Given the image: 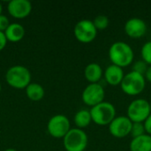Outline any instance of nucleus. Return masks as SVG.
I'll return each mask as SVG.
<instances>
[{
  "instance_id": "f257e3e1",
  "label": "nucleus",
  "mask_w": 151,
  "mask_h": 151,
  "mask_svg": "<svg viewBox=\"0 0 151 151\" xmlns=\"http://www.w3.org/2000/svg\"><path fill=\"white\" fill-rule=\"evenodd\" d=\"M108 55L111 64L121 68L131 65L134 59L133 48L128 43L122 41L113 42L109 48Z\"/></svg>"
},
{
  "instance_id": "f03ea898",
  "label": "nucleus",
  "mask_w": 151,
  "mask_h": 151,
  "mask_svg": "<svg viewBox=\"0 0 151 151\" xmlns=\"http://www.w3.org/2000/svg\"><path fill=\"white\" fill-rule=\"evenodd\" d=\"M119 86L124 94L129 96H136L144 91L146 88V80L144 75L131 71L125 74Z\"/></svg>"
},
{
  "instance_id": "7ed1b4c3",
  "label": "nucleus",
  "mask_w": 151,
  "mask_h": 151,
  "mask_svg": "<svg viewBox=\"0 0 151 151\" xmlns=\"http://www.w3.org/2000/svg\"><path fill=\"white\" fill-rule=\"evenodd\" d=\"M89 111L92 122L98 126H109L110 123L117 117L115 106L110 102L105 101L91 107Z\"/></svg>"
},
{
  "instance_id": "20e7f679",
  "label": "nucleus",
  "mask_w": 151,
  "mask_h": 151,
  "mask_svg": "<svg viewBox=\"0 0 151 151\" xmlns=\"http://www.w3.org/2000/svg\"><path fill=\"white\" fill-rule=\"evenodd\" d=\"M5 81L12 88L17 89L26 88L31 83V73L27 67L16 65L8 69Z\"/></svg>"
},
{
  "instance_id": "39448f33",
  "label": "nucleus",
  "mask_w": 151,
  "mask_h": 151,
  "mask_svg": "<svg viewBox=\"0 0 151 151\" xmlns=\"http://www.w3.org/2000/svg\"><path fill=\"white\" fill-rule=\"evenodd\" d=\"M64 139V147L66 151H83L86 150L88 138L83 129L71 128Z\"/></svg>"
},
{
  "instance_id": "423d86ee",
  "label": "nucleus",
  "mask_w": 151,
  "mask_h": 151,
  "mask_svg": "<svg viewBox=\"0 0 151 151\" xmlns=\"http://www.w3.org/2000/svg\"><path fill=\"white\" fill-rule=\"evenodd\" d=\"M150 113V102L143 98L133 100L127 109V117L133 123H143Z\"/></svg>"
},
{
  "instance_id": "0eeeda50",
  "label": "nucleus",
  "mask_w": 151,
  "mask_h": 151,
  "mask_svg": "<svg viewBox=\"0 0 151 151\" xmlns=\"http://www.w3.org/2000/svg\"><path fill=\"white\" fill-rule=\"evenodd\" d=\"M75 38L82 43L93 42L97 35V29L90 19H81L76 23L73 29Z\"/></svg>"
},
{
  "instance_id": "6e6552de",
  "label": "nucleus",
  "mask_w": 151,
  "mask_h": 151,
  "mask_svg": "<svg viewBox=\"0 0 151 151\" xmlns=\"http://www.w3.org/2000/svg\"><path fill=\"white\" fill-rule=\"evenodd\" d=\"M105 91L103 85L100 83H89L83 90L81 94L82 102L90 107L104 101Z\"/></svg>"
},
{
  "instance_id": "1a4fd4ad",
  "label": "nucleus",
  "mask_w": 151,
  "mask_h": 151,
  "mask_svg": "<svg viewBox=\"0 0 151 151\" xmlns=\"http://www.w3.org/2000/svg\"><path fill=\"white\" fill-rule=\"evenodd\" d=\"M47 129L49 134L54 138H64L71 129L69 119L62 114L53 116L48 122Z\"/></svg>"
},
{
  "instance_id": "9d476101",
  "label": "nucleus",
  "mask_w": 151,
  "mask_h": 151,
  "mask_svg": "<svg viewBox=\"0 0 151 151\" xmlns=\"http://www.w3.org/2000/svg\"><path fill=\"white\" fill-rule=\"evenodd\" d=\"M133 122L127 116L116 117L108 126L110 134L118 139L127 137L131 134Z\"/></svg>"
},
{
  "instance_id": "9b49d317",
  "label": "nucleus",
  "mask_w": 151,
  "mask_h": 151,
  "mask_svg": "<svg viewBox=\"0 0 151 151\" xmlns=\"http://www.w3.org/2000/svg\"><path fill=\"white\" fill-rule=\"evenodd\" d=\"M124 30L128 37L139 39L145 35L147 32V24L142 19L131 18L126 21Z\"/></svg>"
},
{
  "instance_id": "f8f14e48",
  "label": "nucleus",
  "mask_w": 151,
  "mask_h": 151,
  "mask_svg": "<svg viewBox=\"0 0 151 151\" xmlns=\"http://www.w3.org/2000/svg\"><path fill=\"white\" fill-rule=\"evenodd\" d=\"M8 12L16 19L27 17L32 11V4L28 0H12L8 4Z\"/></svg>"
},
{
  "instance_id": "ddd939ff",
  "label": "nucleus",
  "mask_w": 151,
  "mask_h": 151,
  "mask_svg": "<svg viewBox=\"0 0 151 151\" xmlns=\"http://www.w3.org/2000/svg\"><path fill=\"white\" fill-rule=\"evenodd\" d=\"M125 76V73L123 71V68L114 65H110L106 67V69L104 71V79L106 81L107 84L116 87L119 86L123 78Z\"/></svg>"
},
{
  "instance_id": "4468645a",
  "label": "nucleus",
  "mask_w": 151,
  "mask_h": 151,
  "mask_svg": "<svg viewBox=\"0 0 151 151\" xmlns=\"http://www.w3.org/2000/svg\"><path fill=\"white\" fill-rule=\"evenodd\" d=\"M84 76L89 83H99L104 76L103 68L97 63H90L85 67Z\"/></svg>"
},
{
  "instance_id": "2eb2a0df",
  "label": "nucleus",
  "mask_w": 151,
  "mask_h": 151,
  "mask_svg": "<svg viewBox=\"0 0 151 151\" xmlns=\"http://www.w3.org/2000/svg\"><path fill=\"white\" fill-rule=\"evenodd\" d=\"M7 41L16 42L20 41L25 35V28L19 23H11L4 32Z\"/></svg>"
},
{
  "instance_id": "dca6fc26",
  "label": "nucleus",
  "mask_w": 151,
  "mask_h": 151,
  "mask_svg": "<svg viewBox=\"0 0 151 151\" xmlns=\"http://www.w3.org/2000/svg\"><path fill=\"white\" fill-rule=\"evenodd\" d=\"M130 151H151V136L145 134L133 138L129 144Z\"/></svg>"
},
{
  "instance_id": "f3484780",
  "label": "nucleus",
  "mask_w": 151,
  "mask_h": 151,
  "mask_svg": "<svg viewBox=\"0 0 151 151\" xmlns=\"http://www.w3.org/2000/svg\"><path fill=\"white\" fill-rule=\"evenodd\" d=\"M73 120H74V124L77 127V128H80V129L86 128L92 122L90 111L88 110H85V109L80 110L74 115Z\"/></svg>"
},
{
  "instance_id": "a211bd4d",
  "label": "nucleus",
  "mask_w": 151,
  "mask_h": 151,
  "mask_svg": "<svg viewBox=\"0 0 151 151\" xmlns=\"http://www.w3.org/2000/svg\"><path fill=\"white\" fill-rule=\"evenodd\" d=\"M44 88L39 83H30L26 88V94L27 96L31 101H40L44 96Z\"/></svg>"
},
{
  "instance_id": "6ab92c4d",
  "label": "nucleus",
  "mask_w": 151,
  "mask_h": 151,
  "mask_svg": "<svg viewBox=\"0 0 151 151\" xmlns=\"http://www.w3.org/2000/svg\"><path fill=\"white\" fill-rule=\"evenodd\" d=\"M93 23L96 27V28L98 30H104L108 27L109 24H110V19L107 16L104 15V14H100L97 15L93 20Z\"/></svg>"
},
{
  "instance_id": "aec40b11",
  "label": "nucleus",
  "mask_w": 151,
  "mask_h": 151,
  "mask_svg": "<svg viewBox=\"0 0 151 151\" xmlns=\"http://www.w3.org/2000/svg\"><path fill=\"white\" fill-rule=\"evenodd\" d=\"M142 60L148 65H151V41L145 42L141 49Z\"/></svg>"
},
{
  "instance_id": "412c9836",
  "label": "nucleus",
  "mask_w": 151,
  "mask_h": 151,
  "mask_svg": "<svg viewBox=\"0 0 151 151\" xmlns=\"http://www.w3.org/2000/svg\"><path fill=\"white\" fill-rule=\"evenodd\" d=\"M145 128L143 123H133L132 129H131V135L133 138L139 137L141 135L145 134Z\"/></svg>"
},
{
  "instance_id": "4be33fe9",
  "label": "nucleus",
  "mask_w": 151,
  "mask_h": 151,
  "mask_svg": "<svg viewBox=\"0 0 151 151\" xmlns=\"http://www.w3.org/2000/svg\"><path fill=\"white\" fill-rule=\"evenodd\" d=\"M148 67H149V65L144 61L138 60V61H136V62L134 63V65H133V70L132 71H134V72H136V73H138L140 74L144 75L145 73H146V71H147V69H148Z\"/></svg>"
},
{
  "instance_id": "5701e85b",
  "label": "nucleus",
  "mask_w": 151,
  "mask_h": 151,
  "mask_svg": "<svg viewBox=\"0 0 151 151\" xmlns=\"http://www.w3.org/2000/svg\"><path fill=\"white\" fill-rule=\"evenodd\" d=\"M9 19L4 14H0V31L4 32L5 29L9 27Z\"/></svg>"
},
{
  "instance_id": "b1692460",
  "label": "nucleus",
  "mask_w": 151,
  "mask_h": 151,
  "mask_svg": "<svg viewBox=\"0 0 151 151\" xmlns=\"http://www.w3.org/2000/svg\"><path fill=\"white\" fill-rule=\"evenodd\" d=\"M143 125H144V128H145V133L151 136V113L146 119V120L143 122Z\"/></svg>"
},
{
  "instance_id": "393cba45",
  "label": "nucleus",
  "mask_w": 151,
  "mask_h": 151,
  "mask_svg": "<svg viewBox=\"0 0 151 151\" xmlns=\"http://www.w3.org/2000/svg\"><path fill=\"white\" fill-rule=\"evenodd\" d=\"M6 43H7V39L4 34V32H1L0 31V51L2 50H4V48L6 46Z\"/></svg>"
},
{
  "instance_id": "a878e982",
  "label": "nucleus",
  "mask_w": 151,
  "mask_h": 151,
  "mask_svg": "<svg viewBox=\"0 0 151 151\" xmlns=\"http://www.w3.org/2000/svg\"><path fill=\"white\" fill-rule=\"evenodd\" d=\"M144 78L147 81L151 83V65H149V67H148V69L144 74Z\"/></svg>"
},
{
  "instance_id": "bb28decb",
  "label": "nucleus",
  "mask_w": 151,
  "mask_h": 151,
  "mask_svg": "<svg viewBox=\"0 0 151 151\" xmlns=\"http://www.w3.org/2000/svg\"><path fill=\"white\" fill-rule=\"evenodd\" d=\"M4 151H17L16 150H14V149H7V150H5Z\"/></svg>"
},
{
  "instance_id": "cd10ccee",
  "label": "nucleus",
  "mask_w": 151,
  "mask_h": 151,
  "mask_svg": "<svg viewBox=\"0 0 151 151\" xmlns=\"http://www.w3.org/2000/svg\"><path fill=\"white\" fill-rule=\"evenodd\" d=\"M2 11H3V6H2V4L0 3V14H2Z\"/></svg>"
},
{
  "instance_id": "c85d7f7f",
  "label": "nucleus",
  "mask_w": 151,
  "mask_h": 151,
  "mask_svg": "<svg viewBox=\"0 0 151 151\" xmlns=\"http://www.w3.org/2000/svg\"><path fill=\"white\" fill-rule=\"evenodd\" d=\"M150 111H151V102H150Z\"/></svg>"
},
{
  "instance_id": "c756f323",
  "label": "nucleus",
  "mask_w": 151,
  "mask_h": 151,
  "mask_svg": "<svg viewBox=\"0 0 151 151\" xmlns=\"http://www.w3.org/2000/svg\"><path fill=\"white\" fill-rule=\"evenodd\" d=\"M1 89H2V87H1V84H0V92H1Z\"/></svg>"
},
{
  "instance_id": "7c9ffc66",
  "label": "nucleus",
  "mask_w": 151,
  "mask_h": 151,
  "mask_svg": "<svg viewBox=\"0 0 151 151\" xmlns=\"http://www.w3.org/2000/svg\"><path fill=\"white\" fill-rule=\"evenodd\" d=\"M83 151H86V150H83Z\"/></svg>"
}]
</instances>
